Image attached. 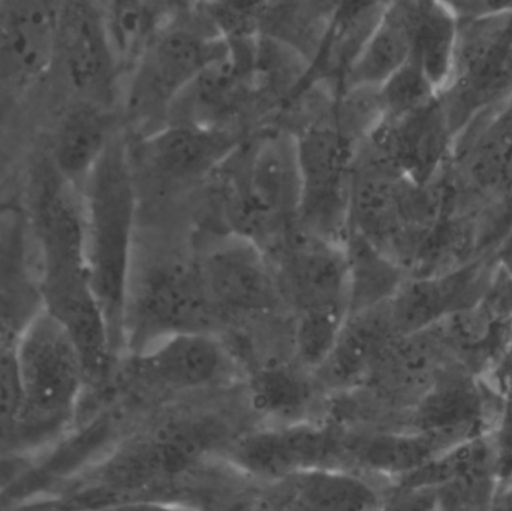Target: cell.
Wrapping results in <instances>:
<instances>
[{"instance_id": "1", "label": "cell", "mask_w": 512, "mask_h": 511, "mask_svg": "<svg viewBox=\"0 0 512 511\" xmlns=\"http://www.w3.org/2000/svg\"><path fill=\"white\" fill-rule=\"evenodd\" d=\"M86 258L93 293L120 363L126 357L125 305L137 243L138 185L128 144L117 134L81 186Z\"/></svg>"}, {"instance_id": "2", "label": "cell", "mask_w": 512, "mask_h": 511, "mask_svg": "<svg viewBox=\"0 0 512 511\" xmlns=\"http://www.w3.org/2000/svg\"><path fill=\"white\" fill-rule=\"evenodd\" d=\"M215 174L233 234L268 252L297 227L301 179L291 131L268 129L243 141Z\"/></svg>"}, {"instance_id": "3", "label": "cell", "mask_w": 512, "mask_h": 511, "mask_svg": "<svg viewBox=\"0 0 512 511\" xmlns=\"http://www.w3.org/2000/svg\"><path fill=\"white\" fill-rule=\"evenodd\" d=\"M228 51L204 5L180 3L174 17L123 81V113L141 137L164 128L186 87Z\"/></svg>"}, {"instance_id": "4", "label": "cell", "mask_w": 512, "mask_h": 511, "mask_svg": "<svg viewBox=\"0 0 512 511\" xmlns=\"http://www.w3.org/2000/svg\"><path fill=\"white\" fill-rule=\"evenodd\" d=\"M21 414L15 444L44 443L75 422L87 393L83 363L65 330L47 312L36 315L15 345Z\"/></svg>"}, {"instance_id": "5", "label": "cell", "mask_w": 512, "mask_h": 511, "mask_svg": "<svg viewBox=\"0 0 512 511\" xmlns=\"http://www.w3.org/2000/svg\"><path fill=\"white\" fill-rule=\"evenodd\" d=\"M218 323L197 260L177 254L140 257L134 251L126 291V357L179 333H216Z\"/></svg>"}, {"instance_id": "6", "label": "cell", "mask_w": 512, "mask_h": 511, "mask_svg": "<svg viewBox=\"0 0 512 511\" xmlns=\"http://www.w3.org/2000/svg\"><path fill=\"white\" fill-rule=\"evenodd\" d=\"M292 134L301 179L297 227L310 236L345 246L357 150L334 125L333 107Z\"/></svg>"}, {"instance_id": "7", "label": "cell", "mask_w": 512, "mask_h": 511, "mask_svg": "<svg viewBox=\"0 0 512 511\" xmlns=\"http://www.w3.org/2000/svg\"><path fill=\"white\" fill-rule=\"evenodd\" d=\"M222 461L258 485H271L300 471L343 465V432L327 422L256 426L221 453Z\"/></svg>"}, {"instance_id": "8", "label": "cell", "mask_w": 512, "mask_h": 511, "mask_svg": "<svg viewBox=\"0 0 512 511\" xmlns=\"http://www.w3.org/2000/svg\"><path fill=\"white\" fill-rule=\"evenodd\" d=\"M279 282L283 305L292 318L330 314L349 317L345 246L295 227L267 252Z\"/></svg>"}, {"instance_id": "9", "label": "cell", "mask_w": 512, "mask_h": 511, "mask_svg": "<svg viewBox=\"0 0 512 511\" xmlns=\"http://www.w3.org/2000/svg\"><path fill=\"white\" fill-rule=\"evenodd\" d=\"M197 261L221 320H258L285 308L273 263L252 240L231 233L210 245Z\"/></svg>"}, {"instance_id": "10", "label": "cell", "mask_w": 512, "mask_h": 511, "mask_svg": "<svg viewBox=\"0 0 512 511\" xmlns=\"http://www.w3.org/2000/svg\"><path fill=\"white\" fill-rule=\"evenodd\" d=\"M54 66H59L74 101L114 110L122 98L123 77L99 3L60 2Z\"/></svg>"}, {"instance_id": "11", "label": "cell", "mask_w": 512, "mask_h": 511, "mask_svg": "<svg viewBox=\"0 0 512 511\" xmlns=\"http://www.w3.org/2000/svg\"><path fill=\"white\" fill-rule=\"evenodd\" d=\"M122 363L144 386L170 395H194L227 386L239 368L231 348L218 333L209 332L168 336Z\"/></svg>"}, {"instance_id": "12", "label": "cell", "mask_w": 512, "mask_h": 511, "mask_svg": "<svg viewBox=\"0 0 512 511\" xmlns=\"http://www.w3.org/2000/svg\"><path fill=\"white\" fill-rule=\"evenodd\" d=\"M243 141L239 129L168 123L140 138L138 161L161 185L188 186L212 177Z\"/></svg>"}, {"instance_id": "13", "label": "cell", "mask_w": 512, "mask_h": 511, "mask_svg": "<svg viewBox=\"0 0 512 511\" xmlns=\"http://www.w3.org/2000/svg\"><path fill=\"white\" fill-rule=\"evenodd\" d=\"M262 486L270 511H379L391 492L349 467L312 468Z\"/></svg>"}, {"instance_id": "14", "label": "cell", "mask_w": 512, "mask_h": 511, "mask_svg": "<svg viewBox=\"0 0 512 511\" xmlns=\"http://www.w3.org/2000/svg\"><path fill=\"white\" fill-rule=\"evenodd\" d=\"M60 2H0V80L29 83L54 68Z\"/></svg>"}, {"instance_id": "15", "label": "cell", "mask_w": 512, "mask_h": 511, "mask_svg": "<svg viewBox=\"0 0 512 511\" xmlns=\"http://www.w3.org/2000/svg\"><path fill=\"white\" fill-rule=\"evenodd\" d=\"M387 303L349 315L327 359L313 374L328 395L363 390L372 380L397 339Z\"/></svg>"}, {"instance_id": "16", "label": "cell", "mask_w": 512, "mask_h": 511, "mask_svg": "<svg viewBox=\"0 0 512 511\" xmlns=\"http://www.w3.org/2000/svg\"><path fill=\"white\" fill-rule=\"evenodd\" d=\"M442 434L376 428L343 434V465L376 477L393 488L433 459L459 446Z\"/></svg>"}, {"instance_id": "17", "label": "cell", "mask_w": 512, "mask_h": 511, "mask_svg": "<svg viewBox=\"0 0 512 511\" xmlns=\"http://www.w3.org/2000/svg\"><path fill=\"white\" fill-rule=\"evenodd\" d=\"M322 387L312 372L295 360L271 359L255 366L248 378V401L262 425L322 422Z\"/></svg>"}, {"instance_id": "18", "label": "cell", "mask_w": 512, "mask_h": 511, "mask_svg": "<svg viewBox=\"0 0 512 511\" xmlns=\"http://www.w3.org/2000/svg\"><path fill=\"white\" fill-rule=\"evenodd\" d=\"M117 134L113 110L74 101L54 128L48 161L63 179L81 189Z\"/></svg>"}, {"instance_id": "19", "label": "cell", "mask_w": 512, "mask_h": 511, "mask_svg": "<svg viewBox=\"0 0 512 511\" xmlns=\"http://www.w3.org/2000/svg\"><path fill=\"white\" fill-rule=\"evenodd\" d=\"M42 311L38 275L30 273L20 225L5 222L0 230V347H15Z\"/></svg>"}, {"instance_id": "20", "label": "cell", "mask_w": 512, "mask_h": 511, "mask_svg": "<svg viewBox=\"0 0 512 511\" xmlns=\"http://www.w3.org/2000/svg\"><path fill=\"white\" fill-rule=\"evenodd\" d=\"M415 17L417 2L387 3L340 92L355 86L381 87L405 66L411 57Z\"/></svg>"}, {"instance_id": "21", "label": "cell", "mask_w": 512, "mask_h": 511, "mask_svg": "<svg viewBox=\"0 0 512 511\" xmlns=\"http://www.w3.org/2000/svg\"><path fill=\"white\" fill-rule=\"evenodd\" d=\"M99 5L111 50L125 81L150 45L170 23L180 3L125 0Z\"/></svg>"}, {"instance_id": "22", "label": "cell", "mask_w": 512, "mask_h": 511, "mask_svg": "<svg viewBox=\"0 0 512 511\" xmlns=\"http://www.w3.org/2000/svg\"><path fill=\"white\" fill-rule=\"evenodd\" d=\"M337 3L289 2L259 5V35L313 62L333 20Z\"/></svg>"}, {"instance_id": "23", "label": "cell", "mask_w": 512, "mask_h": 511, "mask_svg": "<svg viewBox=\"0 0 512 511\" xmlns=\"http://www.w3.org/2000/svg\"><path fill=\"white\" fill-rule=\"evenodd\" d=\"M459 23L447 3L417 2L409 60L424 72L439 93L453 80Z\"/></svg>"}, {"instance_id": "24", "label": "cell", "mask_w": 512, "mask_h": 511, "mask_svg": "<svg viewBox=\"0 0 512 511\" xmlns=\"http://www.w3.org/2000/svg\"><path fill=\"white\" fill-rule=\"evenodd\" d=\"M345 252L349 315L384 305L405 281L402 267L358 234L349 231Z\"/></svg>"}, {"instance_id": "25", "label": "cell", "mask_w": 512, "mask_h": 511, "mask_svg": "<svg viewBox=\"0 0 512 511\" xmlns=\"http://www.w3.org/2000/svg\"><path fill=\"white\" fill-rule=\"evenodd\" d=\"M384 119L379 87H348L334 98V125L357 153L378 131Z\"/></svg>"}, {"instance_id": "26", "label": "cell", "mask_w": 512, "mask_h": 511, "mask_svg": "<svg viewBox=\"0 0 512 511\" xmlns=\"http://www.w3.org/2000/svg\"><path fill=\"white\" fill-rule=\"evenodd\" d=\"M384 122L402 119L421 108L432 104L441 93L433 87L424 72L408 60L393 77L388 78L381 87Z\"/></svg>"}, {"instance_id": "27", "label": "cell", "mask_w": 512, "mask_h": 511, "mask_svg": "<svg viewBox=\"0 0 512 511\" xmlns=\"http://www.w3.org/2000/svg\"><path fill=\"white\" fill-rule=\"evenodd\" d=\"M496 494L495 464L489 462L439 488L435 511H492Z\"/></svg>"}, {"instance_id": "28", "label": "cell", "mask_w": 512, "mask_h": 511, "mask_svg": "<svg viewBox=\"0 0 512 511\" xmlns=\"http://www.w3.org/2000/svg\"><path fill=\"white\" fill-rule=\"evenodd\" d=\"M490 380L498 387L501 395L498 414L490 431L499 492L512 482V369L510 365L502 360Z\"/></svg>"}, {"instance_id": "29", "label": "cell", "mask_w": 512, "mask_h": 511, "mask_svg": "<svg viewBox=\"0 0 512 511\" xmlns=\"http://www.w3.org/2000/svg\"><path fill=\"white\" fill-rule=\"evenodd\" d=\"M21 414V387L15 347H0V443L15 444Z\"/></svg>"}, {"instance_id": "30", "label": "cell", "mask_w": 512, "mask_h": 511, "mask_svg": "<svg viewBox=\"0 0 512 511\" xmlns=\"http://www.w3.org/2000/svg\"><path fill=\"white\" fill-rule=\"evenodd\" d=\"M36 467L38 462L29 452H0V497L14 492Z\"/></svg>"}, {"instance_id": "31", "label": "cell", "mask_w": 512, "mask_h": 511, "mask_svg": "<svg viewBox=\"0 0 512 511\" xmlns=\"http://www.w3.org/2000/svg\"><path fill=\"white\" fill-rule=\"evenodd\" d=\"M436 491L433 489H391L379 511H435Z\"/></svg>"}, {"instance_id": "32", "label": "cell", "mask_w": 512, "mask_h": 511, "mask_svg": "<svg viewBox=\"0 0 512 511\" xmlns=\"http://www.w3.org/2000/svg\"><path fill=\"white\" fill-rule=\"evenodd\" d=\"M95 511H194L176 501L164 498H135V500L122 501L111 504Z\"/></svg>"}, {"instance_id": "33", "label": "cell", "mask_w": 512, "mask_h": 511, "mask_svg": "<svg viewBox=\"0 0 512 511\" xmlns=\"http://www.w3.org/2000/svg\"><path fill=\"white\" fill-rule=\"evenodd\" d=\"M492 511H512V482L496 494Z\"/></svg>"}, {"instance_id": "34", "label": "cell", "mask_w": 512, "mask_h": 511, "mask_svg": "<svg viewBox=\"0 0 512 511\" xmlns=\"http://www.w3.org/2000/svg\"><path fill=\"white\" fill-rule=\"evenodd\" d=\"M15 504L12 503L11 498L8 495L5 497H0V511H14Z\"/></svg>"}, {"instance_id": "35", "label": "cell", "mask_w": 512, "mask_h": 511, "mask_svg": "<svg viewBox=\"0 0 512 511\" xmlns=\"http://www.w3.org/2000/svg\"><path fill=\"white\" fill-rule=\"evenodd\" d=\"M504 360L508 363V365H510V368L512 369V356H507V354H505Z\"/></svg>"}]
</instances>
